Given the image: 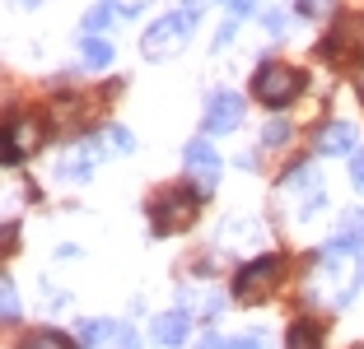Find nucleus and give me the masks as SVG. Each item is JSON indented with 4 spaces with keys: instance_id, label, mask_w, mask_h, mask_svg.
I'll use <instances>...</instances> for the list:
<instances>
[{
    "instance_id": "0eeeda50",
    "label": "nucleus",
    "mask_w": 364,
    "mask_h": 349,
    "mask_svg": "<svg viewBox=\"0 0 364 349\" xmlns=\"http://www.w3.org/2000/svg\"><path fill=\"white\" fill-rule=\"evenodd\" d=\"M364 52V14H341V19L332 23V33H327V43H322V56H336V61H346V56Z\"/></svg>"
},
{
    "instance_id": "1a4fd4ad",
    "label": "nucleus",
    "mask_w": 364,
    "mask_h": 349,
    "mask_svg": "<svg viewBox=\"0 0 364 349\" xmlns=\"http://www.w3.org/2000/svg\"><path fill=\"white\" fill-rule=\"evenodd\" d=\"M38 140H43V121H38V116H28V121H10V131H5V163H19Z\"/></svg>"
},
{
    "instance_id": "9b49d317",
    "label": "nucleus",
    "mask_w": 364,
    "mask_h": 349,
    "mask_svg": "<svg viewBox=\"0 0 364 349\" xmlns=\"http://www.w3.org/2000/svg\"><path fill=\"white\" fill-rule=\"evenodd\" d=\"M187 331H192V317H187V312H164V317H154V345L178 349V345H187Z\"/></svg>"
},
{
    "instance_id": "6ab92c4d",
    "label": "nucleus",
    "mask_w": 364,
    "mask_h": 349,
    "mask_svg": "<svg viewBox=\"0 0 364 349\" xmlns=\"http://www.w3.org/2000/svg\"><path fill=\"white\" fill-rule=\"evenodd\" d=\"M107 145H117L122 154H127V149H136V140H131V131H122V126H107Z\"/></svg>"
},
{
    "instance_id": "9d476101",
    "label": "nucleus",
    "mask_w": 364,
    "mask_h": 349,
    "mask_svg": "<svg viewBox=\"0 0 364 349\" xmlns=\"http://www.w3.org/2000/svg\"><path fill=\"white\" fill-rule=\"evenodd\" d=\"M364 252V214L355 210V214H346L341 219V233H336L332 243H327V261H332V256H360Z\"/></svg>"
},
{
    "instance_id": "dca6fc26",
    "label": "nucleus",
    "mask_w": 364,
    "mask_h": 349,
    "mask_svg": "<svg viewBox=\"0 0 364 349\" xmlns=\"http://www.w3.org/2000/svg\"><path fill=\"white\" fill-rule=\"evenodd\" d=\"M294 187H318V172H313V168H299V172H289V177H285V191H294ZM322 201H327V196H309V205H304V214H313V210H318Z\"/></svg>"
},
{
    "instance_id": "423d86ee",
    "label": "nucleus",
    "mask_w": 364,
    "mask_h": 349,
    "mask_svg": "<svg viewBox=\"0 0 364 349\" xmlns=\"http://www.w3.org/2000/svg\"><path fill=\"white\" fill-rule=\"evenodd\" d=\"M80 340L85 349H140V336L127 326V321H85L80 326Z\"/></svg>"
},
{
    "instance_id": "412c9836",
    "label": "nucleus",
    "mask_w": 364,
    "mask_h": 349,
    "mask_svg": "<svg viewBox=\"0 0 364 349\" xmlns=\"http://www.w3.org/2000/svg\"><path fill=\"white\" fill-rule=\"evenodd\" d=\"M229 10H234V19H247V14L257 10V0H229Z\"/></svg>"
},
{
    "instance_id": "6e6552de",
    "label": "nucleus",
    "mask_w": 364,
    "mask_h": 349,
    "mask_svg": "<svg viewBox=\"0 0 364 349\" xmlns=\"http://www.w3.org/2000/svg\"><path fill=\"white\" fill-rule=\"evenodd\" d=\"M238 121H243V98L238 94L220 89V94L205 98V135H229V131H238Z\"/></svg>"
},
{
    "instance_id": "7ed1b4c3",
    "label": "nucleus",
    "mask_w": 364,
    "mask_h": 349,
    "mask_svg": "<svg viewBox=\"0 0 364 349\" xmlns=\"http://www.w3.org/2000/svg\"><path fill=\"white\" fill-rule=\"evenodd\" d=\"M299 89H304V74L289 70L285 61H267L257 74H252V94H257V103H267V107H285Z\"/></svg>"
},
{
    "instance_id": "4468645a",
    "label": "nucleus",
    "mask_w": 364,
    "mask_h": 349,
    "mask_svg": "<svg viewBox=\"0 0 364 349\" xmlns=\"http://www.w3.org/2000/svg\"><path fill=\"white\" fill-rule=\"evenodd\" d=\"M285 349H322L318 326H313V321H294V326H289V336H285Z\"/></svg>"
},
{
    "instance_id": "f3484780",
    "label": "nucleus",
    "mask_w": 364,
    "mask_h": 349,
    "mask_svg": "<svg viewBox=\"0 0 364 349\" xmlns=\"http://www.w3.org/2000/svg\"><path fill=\"white\" fill-rule=\"evenodd\" d=\"M117 19V10H112V5H94V10H89V19H85V33H98V28H107V23Z\"/></svg>"
},
{
    "instance_id": "2eb2a0df",
    "label": "nucleus",
    "mask_w": 364,
    "mask_h": 349,
    "mask_svg": "<svg viewBox=\"0 0 364 349\" xmlns=\"http://www.w3.org/2000/svg\"><path fill=\"white\" fill-rule=\"evenodd\" d=\"M19 349H75V345H70L61 331H28V336L19 340Z\"/></svg>"
},
{
    "instance_id": "f257e3e1",
    "label": "nucleus",
    "mask_w": 364,
    "mask_h": 349,
    "mask_svg": "<svg viewBox=\"0 0 364 349\" xmlns=\"http://www.w3.org/2000/svg\"><path fill=\"white\" fill-rule=\"evenodd\" d=\"M196 210H201V191L164 187V191H154V201H150V228L154 233L192 228V223H196Z\"/></svg>"
},
{
    "instance_id": "b1692460",
    "label": "nucleus",
    "mask_w": 364,
    "mask_h": 349,
    "mask_svg": "<svg viewBox=\"0 0 364 349\" xmlns=\"http://www.w3.org/2000/svg\"><path fill=\"white\" fill-rule=\"evenodd\" d=\"M360 98H364V79H360Z\"/></svg>"
},
{
    "instance_id": "f8f14e48",
    "label": "nucleus",
    "mask_w": 364,
    "mask_h": 349,
    "mask_svg": "<svg viewBox=\"0 0 364 349\" xmlns=\"http://www.w3.org/2000/svg\"><path fill=\"white\" fill-rule=\"evenodd\" d=\"M355 149V126L350 121H332L318 131V154H350Z\"/></svg>"
},
{
    "instance_id": "a211bd4d",
    "label": "nucleus",
    "mask_w": 364,
    "mask_h": 349,
    "mask_svg": "<svg viewBox=\"0 0 364 349\" xmlns=\"http://www.w3.org/2000/svg\"><path fill=\"white\" fill-rule=\"evenodd\" d=\"M0 298H5V321H14V317H19V289H14L10 275L0 279Z\"/></svg>"
},
{
    "instance_id": "39448f33",
    "label": "nucleus",
    "mask_w": 364,
    "mask_h": 349,
    "mask_svg": "<svg viewBox=\"0 0 364 349\" xmlns=\"http://www.w3.org/2000/svg\"><path fill=\"white\" fill-rule=\"evenodd\" d=\"M182 168L192 172V182H196V191H201V196H210L225 163H220V154L210 149V140H192V145L182 149Z\"/></svg>"
},
{
    "instance_id": "f03ea898",
    "label": "nucleus",
    "mask_w": 364,
    "mask_h": 349,
    "mask_svg": "<svg viewBox=\"0 0 364 349\" xmlns=\"http://www.w3.org/2000/svg\"><path fill=\"white\" fill-rule=\"evenodd\" d=\"M280 275H285V261H280V256H257V261H247L243 270H238V279H234L238 303H262V298H271L276 284H280Z\"/></svg>"
},
{
    "instance_id": "4be33fe9",
    "label": "nucleus",
    "mask_w": 364,
    "mask_h": 349,
    "mask_svg": "<svg viewBox=\"0 0 364 349\" xmlns=\"http://www.w3.org/2000/svg\"><path fill=\"white\" fill-rule=\"evenodd\" d=\"M350 182L364 187V154H350Z\"/></svg>"
},
{
    "instance_id": "20e7f679",
    "label": "nucleus",
    "mask_w": 364,
    "mask_h": 349,
    "mask_svg": "<svg viewBox=\"0 0 364 349\" xmlns=\"http://www.w3.org/2000/svg\"><path fill=\"white\" fill-rule=\"evenodd\" d=\"M192 10H182V14H168V19H159L150 33H145V43H140V52L150 56V61H164V56H173L182 43H187V33H192Z\"/></svg>"
},
{
    "instance_id": "ddd939ff",
    "label": "nucleus",
    "mask_w": 364,
    "mask_h": 349,
    "mask_svg": "<svg viewBox=\"0 0 364 349\" xmlns=\"http://www.w3.org/2000/svg\"><path fill=\"white\" fill-rule=\"evenodd\" d=\"M80 61H85L89 70H107V65H112V43L98 38V33H85V43H80Z\"/></svg>"
},
{
    "instance_id": "393cba45",
    "label": "nucleus",
    "mask_w": 364,
    "mask_h": 349,
    "mask_svg": "<svg viewBox=\"0 0 364 349\" xmlns=\"http://www.w3.org/2000/svg\"><path fill=\"white\" fill-rule=\"evenodd\" d=\"M23 5H38V0H23Z\"/></svg>"
},
{
    "instance_id": "aec40b11",
    "label": "nucleus",
    "mask_w": 364,
    "mask_h": 349,
    "mask_svg": "<svg viewBox=\"0 0 364 349\" xmlns=\"http://www.w3.org/2000/svg\"><path fill=\"white\" fill-rule=\"evenodd\" d=\"M285 135H289V126H285V121H271V126H267V135H262V140H267V145H280Z\"/></svg>"
},
{
    "instance_id": "5701e85b",
    "label": "nucleus",
    "mask_w": 364,
    "mask_h": 349,
    "mask_svg": "<svg viewBox=\"0 0 364 349\" xmlns=\"http://www.w3.org/2000/svg\"><path fill=\"white\" fill-rule=\"evenodd\" d=\"M299 10L304 14H322V10H327V0H299Z\"/></svg>"
}]
</instances>
